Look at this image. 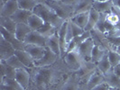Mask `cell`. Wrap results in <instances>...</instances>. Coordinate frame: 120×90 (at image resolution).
Returning <instances> with one entry per match:
<instances>
[{"mask_svg": "<svg viewBox=\"0 0 120 90\" xmlns=\"http://www.w3.org/2000/svg\"><path fill=\"white\" fill-rule=\"evenodd\" d=\"M1 85H3V86H8L14 87V88H15V89L17 90H24L21 86V85L16 81V79H14V78H6V77H4V78H2Z\"/></svg>", "mask_w": 120, "mask_h": 90, "instance_id": "cell-35", "label": "cell"}, {"mask_svg": "<svg viewBox=\"0 0 120 90\" xmlns=\"http://www.w3.org/2000/svg\"><path fill=\"white\" fill-rule=\"evenodd\" d=\"M15 54L17 56L18 59L21 60V62L26 68L35 67V64H34L35 60H34V58L27 51H25V50H15Z\"/></svg>", "mask_w": 120, "mask_h": 90, "instance_id": "cell-19", "label": "cell"}, {"mask_svg": "<svg viewBox=\"0 0 120 90\" xmlns=\"http://www.w3.org/2000/svg\"><path fill=\"white\" fill-rule=\"evenodd\" d=\"M107 53H108V52H106L104 50H102L98 44H95V45H94V48H93V50H92L91 61L97 65V63H98L100 60H102V58Z\"/></svg>", "mask_w": 120, "mask_h": 90, "instance_id": "cell-31", "label": "cell"}, {"mask_svg": "<svg viewBox=\"0 0 120 90\" xmlns=\"http://www.w3.org/2000/svg\"><path fill=\"white\" fill-rule=\"evenodd\" d=\"M108 60L110 62V65H111L112 68L120 63V54H118L116 51L109 50L108 52Z\"/></svg>", "mask_w": 120, "mask_h": 90, "instance_id": "cell-36", "label": "cell"}, {"mask_svg": "<svg viewBox=\"0 0 120 90\" xmlns=\"http://www.w3.org/2000/svg\"><path fill=\"white\" fill-rule=\"evenodd\" d=\"M68 24H69V20L65 21L63 24L61 25L58 32V35H59V41H60V57L64 58L65 54H66L67 47H68V43H67V31H68Z\"/></svg>", "mask_w": 120, "mask_h": 90, "instance_id": "cell-6", "label": "cell"}, {"mask_svg": "<svg viewBox=\"0 0 120 90\" xmlns=\"http://www.w3.org/2000/svg\"><path fill=\"white\" fill-rule=\"evenodd\" d=\"M97 67H98V70L101 72L104 76L107 75V73L112 68H111V65H110V62H109V60H108V53L103 57L102 60H100L97 63Z\"/></svg>", "mask_w": 120, "mask_h": 90, "instance_id": "cell-30", "label": "cell"}, {"mask_svg": "<svg viewBox=\"0 0 120 90\" xmlns=\"http://www.w3.org/2000/svg\"><path fill=\"white\" fill-rule=\"evenodd\" d=\"M79 90H90L88 88V86H86V87H83V86H81V87H79Z\"/></svg>", "mask_w": 120, "mask_h": 90, "instance_id": "cell-45", "label": "cell"}, {"mask_svg": "<svg viewBox=\"0 0 120 90\" xmlns=\"http://www.w3.org/2000/svg\"><path fill=\"white\" fill-rule=\"evenodd\" d=\"M90 37H91V31L90 32H85L84 33H82L81 35L73 38L71 41L68 43L66 53L70 52V51H72V50H75V49L78 48L82 42L86 41L87 39L90 38Z\"/></svg>", "mask_w": 120, "mask_h": 90, "instance_id": "cell-13", "label": "cell"}, {"mask_svg": "<svg viewBox=\"0 0 120 90\" xmlns=\"http://www.w3.org/2000/svg\"><path fill=\"white\" fill-rule=\"evenodd\" d=\"M38 4H45L47 0H35Z\"/></svg>", "mask_w": 120, "mask_h": 90, "instance_id": "cell-44", "label": "cell"}, {"mask_svg": "<svg viewBox=\"0 0 120 90\" xmlns=\"http://www.w3.org/2000/svg\"><path fill=\"white\" fill-rule=\"evenodd\" d=\"M94 45H95L94 41L90 37L89 39H87L86 41H84L77 48L79 56L86 62L87 61H91V54H92V50L94 48Z\"/></svg>", "mask_w": 120, "mask_h": 90, "instance_id": "cell-3", "label": "cell"}, {"mask_svg": "<svg viewBox=\"0 0 120 90\" xmlns=\"http://www.w3.org/2000/svg\"><path fill=\"white\" fill-rule=\"evenodd\" d=\"M99 16H100V14L98 12L96 9L92 8L90 10V15H89V22H88V24L84 29L85 32H90L96 26L98 20H99Z\"/></svg>", "mask_w": 120, "mask_h": 90, "instance_id": "cell-22", "label": "cell"}, {"mask_svg": "<svg viewBox=\"0 0 120 90\" xmlns=\"http://www.w3.org/2000/svg\"><path fill=\"white\" fill-rule=\"evenodd\" d=\"M64 59L66 61L67 65L69 66L70 68H71L72 70H75V71H78L79 69L81 68V57L79 56L78 51H75V50H72L70 51L68 53L65 54L64 56Z\"/></svg>", "mask_w": 120, "mask_h": 90, "instance_id": "cell-5", "label": "cell"}, {"mask_svg": "<svg viewBox=\"0 0 120 90\" xmlns=\"http://www.w3.org/2000/svg\"><path fill=\"white\" fill-rule=\"evenodd\" d=\"M1 90H6V89H3V88H2V89H1Z\"/></svg>", "mask_w": 120, "mask_h": 90, "instance_id": "cell-51", "label": "cell"}, {"mask_svg": "<svg viewBox=\"0 0 120 90\" xmlns=\"http://www.w3.org/2000/svg\"><path fill=\"white\" fill-rule=\"evenodd\" d=\"M20 9L19 5H18L17 0H8L1 7V12L0 14L1 16H7L11 17L15 13Z\"/></svg>", "mask_w": 120, "mask_h": 90, "instance_id": "cell-9", "label": "cell"}, {"mask_svg": "<svg viewBox=\"0 0 120 90\" xmlns=\"http://www.w3.org/2000/svg\"><path fill=\"white\" fill-rule=\"evenodd\" d=\"M17 2L21 9L29 10V11H33L34 8L38 5L35 0H17Z\"/></svg>", "mask_w": 120, "mask_h": 90, "instance_id": "cell-34", "label": "cell"}, {"mask_svg": "<svg viewBox=\"0 0 120 90\" xmlns=\"http://www.w3.org/2000/svg\"><path fill=\"white\" fill-rule=\"evenodd\" d=\"M110 90H119V89H117V88H114V87H111Z\"/></svg>", "mask_w": 120, "mask_h": 90, "instance_id": "cell-47", "label": "cell"}, {"mask_svg": "<svg viewBox=\"0 0 120 90\" xmlns=\"http://www.w3.org/2000/svg\"><path fill=\"white\" fill-rule=\"evenodd\" d=\"M1 35L2 37L7 41L8 42H10L12 44V46L15 48V50H24V48H25V43L24 42H21L19 41L17 38L15 37V34L14 33H11L9 32L7 30H6L4 27L1 26Z\"/></svg>", "mask_w": 120, "mask_h": 90, "instance_id": "cell-4", "label": "cell"}, {"mask_svg": "<svg viewBox=\"0 0 120 90\" xmlns=\"http://www.w3.org/2000/svg\"><path fill=\"white\" fill-rule=\"evenodd\" d=\"M24 50L30 54L34 60H38L43 57L45 50H46V47L34 45V44H26Z\"/></svg>", "mask_w": 120, "mask_h": 90, "instance_id": "cell-11", "label": "cell"}, {"mask_svg": "<svg viewBox=\"0 0 120 90\" xmlns=\"http://www.w3.org/2000/svg\"><path fill=\"white\" fill-rule=\"evenodd\" d=\"M52 72L47 68H41L39 69L34 76V81L38 86H42L48 83L51 79Z\"/></svg>", "mask_w": 120, "mask_h": 90, "instance_id": "cell-12", "label": "cell"}, {"mask_svg": "<svg viewBox=\"0 0 120 90\" xmlns=\"http://www.w3.org/2000/svg\"><path fill=\"white\" fill-rule=\"evenodd\" d=\"M107 16H108V14H100V16H99V20L97 24V27L98 28V30L100 32H104L106 30V22H107Z\"/></svg>", "mask_w": 120, "mask_h": 90, "instance_id": "cell-37", "label": "cell"}, {"mask_svg": "<svg viewBox=\"0 0 120 90\" xmlns=\"http://www.w3.org/2000/svg\"><path fill=\"white\" fill-rule=\"evenodd\" d=\"M107 39H108V41L111 44H113L115 46H116V47H118L120 45V35L119 36H108L107 37Z\"/></svg>", "mask_w": 120, "mask_h": 90, "instance_id": "cell-39", "label": "cell"}, {"mask_svg": "<svg viewBox=\"0 0 120 90\" xmlns=\"http://www.w3.org/2000/svg\"><path fill=\"white\" fill-rule=\"evenodd\" d=\"M0 23L1 26L4 27L6 30H7L11 33H15L16 31V26L17 24L13 20L11 17H7V16H1L0 17Z\"/></svg>", "mask_w": 120, "mask_h": 90, "instance_id": "cell-26", "label": "cell"}, {"mask_svg": "<svg viewBox=\"0 0 120 90\" xmlns=\"http://www.w3.org/2000/svg\"><path fill=\"white\" fill-rule=\"evenodd\" d=\"M93 4H94V0H80L76 6H73L74 9L73 15L81 13L90 12L93 8Z\"/></svg>", "mask_w": 120, "mask_h": 90, "instance_id": "cell-17", "label": "cell"}, {"mask_svg": "<svg viewBox=\"0 0 120 90\" xmlns=\"http://www.w3.org/2000/svg\"><path fill=\"white\" fill-rule=\"evenodd\" d=\"M43 24H44V21L42 18L33 13V14L31 15L29 20H28V25L32 29V31L39 30Z\"/></svg>", "mask_w": 120, "mask_h": 90, "instance_id": "cell-28", "label": "cell"}, {"mask_svg": "<svg viewBox=\"0 0 120 90\" xmlns=\"http://www.w3.org/2000/svg\"><path fill=\"white\" fill-rule=\"evenodd\" d=\"M84 29L80 28L76 24H74L71 20H69V24H68V31H67V43L71 41L73 38L77 37V36L81 35L82 33H84Z\"/></svg>", "mask_w": 120, "mask_h": 90, "instance_id": "cell-15", "label": "cell"}, {"mask_svg": "<svg viewBox=\"0 0 120 90\" xmlns=\"http://www.w3.org/2000/svg\"><path fill=\"white\" fill-rule=\"evenodd\" d=\"M93 70H95V63H93L92 61H87L84 65H81V68L77 71V75L79 78H84Z\"/></svg>", "mask_w": 120, "mask_h": 90, "instance_id": "cell-29", "label": "cell"}, {"mask_svg": "<svg viewBox=\"0 0 120 90\" xmlns=\"http://www.w3.org/2000/svg\"><path fill=\"white\" fill-rule=\"evenodd\" d=\"M113 71H114V73L118 77V78H120V63L113 68Z\"/></svg>", "mask_w": 120, "mask_h": 90, "instance_id": "cell-42", "label": "cell"}, {"mask_svg": "<svg viewBox=\"0 0 120 90\" xmlns=\"http://www.w3.org/2000/svg\"><path fill=\"white\" fill-rule=\"evenodd\" d=\"M46 42H47L46 37L42 35L37 31H32L30 33L26 36L24 42L25 44H34V45L46 47Z\"/></svg>", "mask_w": 120, "mask_h": 90, "instance_id": "cell-7", "label": "cell"}, {"mask_svg": "<svg viewBox=\"0 0 120 90\" xmlns=\"http://www.w3.org/2000/svg\"><path fill=\"white\" fill-rule=\"evenodd\" d=\"M58 57L57 54H55L51 50L49 49L48 47H46V50H45V53L43 55L42 59L38 60H35L34 61V64H35V67H38V68H43V67H47L51 64H52L54 61L56 60Z\"/></svg>", "mask_w": 120, "mask_h": 90, "instance_id": "cell-8", "label": "cell"}, {"mask_svg": "<svg viewBox=\"0 0 120 90\" xmlns=\"http://www.w3.org/2000/svg\"><path fill=\"white\" fill-rule=\"evenodd\" d=\"M45 5H47L52 10H53L59 17L64 21H68L70 18L73 16V13H74L73 6L66 5L62 1L47 0Z\"/></svg>", "mask_w": 120, "mask_h": 90, "instance_id": "cell-2", "label": "cell"}, {"mask_svg": "<svg viewBox=\"0 0 120 90\" xmlns=\"http://www.w3.org/2000/svg\"><path fill=\"white\" fill-rule=\"evenodd\" d=\"M33 13L37 14L38 16H40L44 21V23H48V24L53 25L57 29V31L60 29L61 25L63 24V23L65 22L64 20H62L61 18L59 17L53 10H52L45 4H38L34 8Z\"/></svg>", "mask_w": 120, "mask_h": 90, "instance_id": "cell-1", "label": "cell"}, {"mask_svg": "<svg viewBox=\"0 0 120 90\" xmlns=\"http://www.w3.org/2000/svg\"><path fill=\"white\" fill-rule=\"evenodd\" d=\"M32 32V29L29 27L28 24H17L16 26V31H15V37L17 38L19 41L24 42L26 36L28 35Z\"/></svg>", "mask_w": 120, "mask_h": 90, "instance_id": "cell-23", "label": "cell"}, {"mask_svg": "<svg viewBox=\"0 0 120 90\" xmlns=\"http://www.w3.org/2000/svg\"><path fill=\"white\" fill-rule=\"evenodd\" d=\"M15 50L12 46L10 42L6 41L3 37L0 39V54H1V60H6L10 58L11 56L15 55Z\"/></svg>", "mask_w": 120, "mask_h": 90, "instance_id": "cell-10", "label": "cell"}, {"mask_svg": "<svg viewBox=\"0 0 120 90\" xmlns=\"http://www.w3.org/2000/svg\"><path fill=\"white\" fill-rule=\"evenodd\" d=\"M89 15H90V12L87 13H81V14H75L71 18V21L73 22L74 24H76L80 28L85 29L86 25L89 22Z\"/></svg>", "mask_w": 120, "mask_h": 90, "instance_id": "cell-24", "label": "cell"}, {"mask_svg": "<svg viewBox=\"0 0 120 90\" xmlns=\"http://www.w3.org/2000/svg\"><path fill=\"white\" fill-rule=\"evenodd\" d=\"M116 52L118 54H120V45L118 46V47H116Z\"/></svg>", "mask_w": 120, "mask_h": 90, "instance_id": "cell-46", "label": "cell"}, {"mask_svg": "<svg viewBox=\"0 0 120 90\" xmlns=\"http://www.w3.org/2000/svg\"><path fill=\"white\" fill-rule=\"evenodd\" d=\"M97 1H101V2H104V1H108V0H97Z\"/></svg>", "mask_w": 120, "mask_h": 90, "instance_id": "cell-48", "label": "cell"}, {"mask_svg": "<svg viewBox=\"0 0 120 90\" xmlns=\"http://www.w3.org/2000/svg\"><path fill=\"white\" fill-rule=\"evenodd\" d=\"M61 90H79V86L74 80H69L63 85Z\"/></svg>", "mask_w": 120, "mask_h": 90, "instance_id": "cell-38", "label": "cell"}, {"mask_svg": "<svg viewBox=\"0 0 120 90\" xmlns=\"http://www.w3.org/2000/svg\"><path fill=\"white\" fill-rule=\"evenodd\" d=\"M103 82H106L105 80V76L101 75L98 71H94L93 74H91L90 79L87 83V86L90 90H92L98 85L101 84Z\"/></svg>", "mask_w": 120, "mask_h": 90, "instance_id": "cell-21", "label": "cell"}, {"mask_svg": "<svg viewBox=\"0 0 120 90\" xmlns=\"http://www.w3.org/2000/svg\"><path fill=\"white\" fill-rule=\"evenodd\" d=\"M6 61V63L7 65H9V66L13 67L14 68H15V69H19V68H25L26 67L24 66V64L21 62V60L18 59V57L15 54V55H13L11 56L10 58H8V59H6V60H4Z\"/></svg>", "mask_w": 120, "mask_h": 90, "instance_id": "cell-33", "label": "cell"}, {"mask_svg": "<svg viewBox=\"0 0 120 90\" xmlns=\"http://www.w3.org/2000/svg\"><path fill=\"white\" fill-rule=\"evenodd\" d=\"M61 1H62L64 4H66V5L74 6H76L80 0H61Z\"/></svg>", "mask_w": 120, "mask_h": 90, "instance_id": "cell-41", "label": "cell"}, {"mask_svg": "<svg viewBox=\"0 0 120 90\" xmlns=\"http://www.w3.org/2000/svg\"><path fill=\"white\" fill-rule=\"evenodd\" d=\"M113 5V1L112 0H108V1H97L94 0V4H93V8L96 9L99 14H108L111 11V8Z\"/></svg>", "mask_w": 120, "mask_h": 90, "instance_id": "cell-20", "label": "cell"}, {"mask_svg": "<svg viewBox=\"0 0 120 90\" xmlns=\"http://www.w3.org/2000/svg\"><path fill=\"white\" fill-rule=\"evenodd\" d=\"M105 80L109 85L110 87H114L120 89V78H118L113 71V68H111L109 71L105 75Z\"/></svg>", "mask_w": 120, "mask_h": 90, "instance_id": "cell-25", "label": "cell"}, {"mask_svg": "<svg viewBox=\"0 0 120 90\" xmlns=\"http://www.w3.org/2000/svg\"><path fill=\"white\" fill-rule=\"evenodd\" d=\"M54 1H61V0H54Z\"/></svg>", "mask_w": 120, "mask_h": 90, "instance_id": "cell-50", "label": "cell"}, {"mask_svg": "<svg viewBox=\"0 0 120 90\" xmlns=\"http://www.w3.org/2000/svg\"><path fill=\"white\" fill-rule=\"evenodd\" d=\"M110 86L107 82H103L101 84L98 85L97 86H95L92 90H110Z\"/></svg>", "mask_w": 120, "mask_h": 90, "instance_id": "cell-40", "label": "cell"}, {"mask_svg": "<svg viewBox=\"0 0 120 90\" xmlns=\"http://www.w3.org/2000/svg\"><path fill=\"white\" fill-rule=\"evenodd\" d=\"M37 32H39L42 35H43L46 38H49L50 36H52V34H54L56 32H57V29L54 27L53 25L48 24V23H44V24L42 25V27L37 30Z\"/></svg>", "mask_w": 120, "mask_h": 90, "instance_id": "cell-32", "label": "cell"}, {"mask_svg": "<svg viewBox=\"0 0 120 90\" xmlns=\"http://www.w3.org/2000/svg\"><path fill=\"white\" fill-rule=\"evenodd\" d=\"M0 67H1V72H2V78L6 77L8 78L15 79V76H16V69L15 68L7 65L4 60H1Z\"/></svg>", "mask_w": 120, "mask_h": 90, "instance_id": "cell-27", "label": "cell"}, {"mask_svg": "<svg viewBox=\"0 0 120 90\" xmlns=\"http://www.w3.org/2000/svg\"><path fill=\"white\" fill-rule=\"evenodd\" d=\"M113 1V5L116 6H117V7H119L120 8V0H112Z\"/></svg>", "mask_w": 120, "mask_h": 90, "instance_id": "cell-43", "label": "cell"}, {"mask_svg": "<svg viewBox=\"0 0 120 90\" xmlns=\"http://www.w3.org/2000/svg\"><path fill=\"white\" fill-rule=\"evenodd\" d=\"M46 47L51 49L55 54L58 55V57L60 56V41H59V35L58 32H56L54 34L47 38L46 42Z\"/></svg>", "mask_w": 120, "mask_h": 90, "instance_id": "cell-18", "label": "cell"}, {"mask_svg": "<svg viewBox=\"0 0 120 90\" xmlns=\"http://www.w3.org/2000/svg\"><path fill=\"white\" fill-rule=\"evenodd\" d=\"M15 79L21 85V86L25 90L28 87L30 83V75L25 68H19V69H16Z\"/></svg>", "mask_w": 120, "mask_h": 90, "instance_id": "cell-16", "label": "cell"}, {"mask_svg": "<svg viewBox=\"0 0 120 90\" xmlns=\"http://www.w3.org/2000/svg\"><path fill=\"white\" fill-rule=\"evenodd\" d=\"M33 14V11L24 10V9H19L18 11L13 14L11 18L16 23V24H28V20L30 16Z\"/></svg>", "mask_w": 120, "mask_h": 90, "instance_id": "cell-14", "label": "cell"}, {"mask_svg": "<svg viewBox=\"0 0 120 90\" xmlns=\"http://www.w3.org/2000/svg\"><path fill=\"white\" fill-rule=\"evenodd\" d=\"M2 1H3V2H4V3H6V1H8V0H2Z\"/></svg>", "mask_w": 120, "mask_h": 90, "instance_id": "cell-49", "label": "cell"}]
</instances>
